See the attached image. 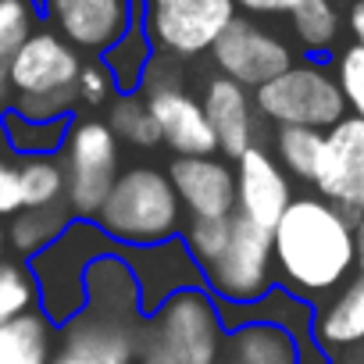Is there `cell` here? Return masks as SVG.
Listing matches in <instances>:
<instances>
[{
	"label": "cell",
	"mask_w": 364,
	"mask_h": 364,
	"mask_svg": "<svg viewBox=\"0 0 364 364\" xmlns=\"http://www.w3.org/2000/svg\"><path fill=\"white\" fill-rule=\"evenodd\" d=\"M289 26H293L296 43L311 58H321L339 40V29H343L339 4H336V0H300L296 11L289 15Z\"/></svg>",
	"instance_id": "26"
},
{
	"label": "cell",
	"mask_w": 364,
	"mask_h": 364,
	"mask_svg": "<svg viewBox=\"0 0 364 364\" xmlns=\"http://www.w3.org/2000/svg\"><path fill=\"white\" fill-rule=\"evenodd\" d=\"M114 82L107 75V68L97 61H82V72H79V104L86 107H107L114 100Z\"/></svg>",
	"instance_id": "33"
},
{
	"label": "cell",
	"mask_w": 364,
	"mask_h": 364,
	"mask_svg": "<svg viewBox=\"0 0 364 364\" xmlns=\"http://www.w3.org/2000/svg\"><path fill=\"white\" fill-rule=\"evenodd\" d=\"M275 286L307 304L328 300L357 275L353 218L318 193L293 197L272 229Z\"/></svg>",
	"instance_id": "1"
},
{
	"label": "cell",
	"mask_w": 364,
	"mask_h": 364,
	"mask_svg": "<svg viewBox=\"0 0 364 364\" xmlns=\"http://www.w3.org/2000/svg\"><path fill=\"white\" fill-rule=\"evenodd\" d=\"M236 4V11H247V15H293L296 11V4L300 0H232Z\"/></svg>",
	"instance_id": "35"
},
{
	"label": "cell",
	"mask_w": 364,
	"mask_h": 364,
	"mask_svg": "<svg viewBox=\"0 0 364 364\" xmlns=\"http://www.w3.org/2000/svg\"><path fill=\"white\" fill-rule=\"evenodd\" d=\"M139 93L150 107V118L157 125L161 143L175 157H215L218 154V139L208 125V114L193 93L182 90L175 61L157 54Z\"/></svg>",
	"instance_id": "10"
},
{
	"label": "cell",
	"mask_w": 364,
	"mask_h": 364,
	"mask_svg": "<svg viewBox=\"0 0 364 364\" xmlns=\"http://www.w3.org/2000/svg\"><path fill=\"white\" fill-rule=\"evenodd\" d=\"M232 171H236V215L272 232L296 197L289 175L279 168L272 150H264L261 143L250 146L232 164Z\"/></svg>",
	"instance_id": "16"
},
{
	"label": "cell",
	"mask_w": 364,
	"mask_h": 364,
	"mask_svg": "<svg viewBox=\"0 0 364 364\" xmlns=\"http://www.w3.org/2000/svg\"><path fill=\"white\" fill-rule=\"evenodd\" d=\"M33 4H36V8H40V4H43V0H33Z\"/></svg>",
	"instance_id": "42"
},
{
	"label": "cell",
	"mask_w": 364,
	"mask_h": 364,
	"mask_svg": "<svg viewBox=\"0 0 364 364\" xmlns=\"http://www.w3.org/2000/svg\"><path fill=\"white\" fill-rule=\"evenodd\" d=\"M118 247L97 229V222L72 218L68 229L40 250L29 264L40 293V311L61 328L86 307V272L97 257L114 254Z\"/></svg>",
	"instance_id": "5"
},
{
	"label": "cell",
	"mask_w": 364,
	"mask_h": 364,
	"mask_svg": "<svg viewBox=\"0 0 364 364\" xmlns=\"http://www.w3.org/2000/svg\"><path fill=\"white\" fill-rule=\"evenodd\" d=\"M200 107L208 114V125L218 139V154L236 164L250 146H257V107L254 93L225 75H211L200 93Z\"/></svg>",
	"instance_id": "17"
},
{
	"label": "cell",
	"mask_w": 364,
	"mask_h": 364,
	"mask_svg": "<svg viewBox=\"0 0 364 364\" xmlns=\"http://www.w3.org/2000/svg\"><path fill=\"white\" fill-rule=\"evenodd\" d=\"M58 350V325L36 307L0 325V364H50Z\"/></svg>",
	"instance_id": "20"
},
{
	"label": "cell",
	"mask_w": 364,
	"mask_h": 364,
	"mask_svg": "<svg viewBox=\"0 0 364 364\" xmlns=\"http://www.w3.org/2000/svg\"><path fill=\"white\" fill-rule=\"evenodd\" d=\"M225 353L232 364H300L293 336L268 321H247L232 328L225 336Z\"/></svg>",
	"instance_id": "21"
},
{
	"label": "cell",
	"mask_w": 364,
	"mask_h": 364,
	"mask_svg": "<svg viewBox=\"0 0 364 364\" xmlns=\"http://www.w3.org/2000/svg\"><path fill=\"white\" fill-rule=\"evenodd\" d=\"M218 364H232V360H218Z\"/></svg>",
	"instance_id": "43"
},
{
	"label": "cell",
	"mask_w": 364,
	"mask_h": 364,
	"mask_svg": "<svg viewBox=\"0 0 364 364\" xmlns=\"http://www.w3.org/2000/svg\"><path fill=\"white\" fill-rule=\"evenodd\" d=\"M72 118H54V122H33L22 118L18 111L4 107L0 111V132H4V146L15 157H54L65 150Z\"/></svg>",
	"instance_id": "22"
},
{
	"label": "cell",
	"mask_w": 364,
	"mask_h": 364,
	"mask_svg": "<svg viewBox=\"0 0 364 364\" xmlns=\"http://www.w3.org/2000/svg\"><path fill=\"white\" fill-rule=\"evenodd\" d=\"M211 61H215L218 75H225L254 93L264 82H272L275 75H282L286 68H293L296 54L279 33L257 26L247 15H236L229 22V29L215 40Z\"/></svg>",
	"instance_id": "11"
},
{
	"label": "cell",
	"mask_w": 364,
	"mask_h": 364,
	"mask_svg": "<svg viewBox=\"0 0 364 364\" xmlns=\"http://www.w3.org/2000/svg\"><path fill=\"white\" fill-rule=\"evenodd\" d=\"M40 15L79 54H104L136 22V0H43Z\"/></svg>",
	"instance_id": "13"
},
{
	"label": "cell",
	"mask_w": 364,
	"mask_h": 364,
	"mask_svg": "<svg viewBox=\"0 0 364 364\" xmlns=\"http://www.w3.org/2000/svg\"><path fill=\"white\" fill-rule=\"evenodd\" d=\"M4 257H8V225L0 222V261H4Z\"/></svg>",
	"instance_id": "40"
},
{
	"label": "cell",
	"mask_w": 364,
	"mask_h": 364,
	"mask_svg": "<svg viewBox=\"0 0 364 364\" xmlns=\"http://www.w3.org/2000/svg\"><path fill=\"white\" fill-rule=\"evenodd\" d=\"M204 289L222 307H247L275 289V254L272 232L232 215L229 240L222 254L204 268Z\"/></svg>",
	"instance_id": "9"
},
{
	"label": "cell",
	"mask_w": 364,
	"mask_h": 364,
	"mask_svg": "<svg viewBox=\"0 0 364 364\" xmlns=\"http://www.w3.org/2000/svg\"><path fill=\"white\" fill-rule=\"evenodd\" d=\"M353 243H357V275H364V215L353 218Z\"/></svg>",
	"instance_id": "38"
},
{
	"label": "cell",
	"mask_w": 364,
	"mask_h": 364,
	"mask_svg": "<svg viewBox=\"0 0 364 364\" xmlns=\"http://www.w3.org/2000/svg\"><path fill=\"white\" fill-rule=\"evenodd\" d=\"M18 178H22V204H26V211L65 204V164H61V154H54V157H18Z\"/></svg>",
	"instance_id": "27"
},
{
	"label": "cell",
	"mask_w": 364,
	"mask_h": 364,
	"mask_svg": "<svg viewBox=\"0 0 364 364\" xmlns=\"http://www.w3.org/2000/svg\"><path fill=\"white\" fill-rule=\"evenodd\" d=\"M36 307H40V293H36V279L29 264L4 257L0 261V325H8Z\"/></svg>",
	"instance_id": "29"
},
{
	"label": "cell",
	"mask_w": 364,
	"mask_h": 364,
	"mask_svg": "<svg viewBox=\"0 0 364 364\" xmlns=\"http://www.w3.org/2000/svg\"><path fill=\"white\" fill-rule=\"evenodd\" d=\"M0 150H4V132H0Z\"/></svg>",
	"instance_id": "41"
},
{
	"label": "cell",
	"mask_w": 364,
	"mask_h": 364,
	"mask_svg": "<svg viewBox=\"0 0 364 364\" xmlns=\"http://www.w3.org/2000/svg\"><path fill=\"white\" fill-rule=\"evenodd\" d=\"M257 118L279 125H300L328 132L336 122L346 118V100L336 82V72L321 61H296L261 90H254Z\"/></svg>",
	"instance_id": "6"
},
{
	"label": "cell",
	"mask_w": 364,
	"mask_h": 364,
	"mask_svg": "<svg viewBox=\"0 0 364 364\" xmlns=\"http://www.w3.org/2000/svg\"><path fill=\"white\" fill-rule=\"evenodd\" d=\"M154 58H157L154 54V43L146 40L143 22L136 18L129 26V33L114 47H107L100 54V65L107 68V75L114 82V93H139L143 90V79H146V72L154 65Z\"/></svg>",
	"instance_id": "23"
},
{
	"label": "cell",
	"mask_w": 364,
	"mask_h": 364,
	"mask_svg": "<svg viewBox=\"0 0 364 364\" xmlns=\"http://www.w3.org/2000/svg\"><path fill=\"white\" fill-rule=\"evenodd\" d=\"M61 164H65V204H68L72 218L93 222L122 171L118 168V139H114L111 125L100 118L75 114L65 150H61Z\"/></svg>",
	"instance_id": "8"
},
{
	"label": "cell",
	"mask_w": 364,
	"mask_h": 364,
	"mask_svg": "<svg viewBox=\"0 0 364 364\" xmlns=\"http://www.w3.org/2000/svg\"><path fill=\"white\" fill-rule=\"evenodd\" d=\"M107 125L114 132V139H125L129 146H157L161 136H157V125L150 118V107L143 100V93H118L111 104H107Z\"/></svg>",
	"instance_id": "28"
},
{
	"label": "cell",
	"mask_w": 364,
	"mask_h": 364,
	"mask_svg": "<svg viewBox=\"0 0 364 364\" xmlns=\"http://www.w3.org/2000/svg\"><path fill=\"white\" fill-rule=\"evenodd\" d=\"M72 222L68 204L58 208H40V211H22L8 225V250H15L22 261H33L40 250H47Z\"/></svg>",
	"instance_id": "24"
},
{
	"label": "cell",
	"mask_w": 364,
	"mask_h": 364,
	"mask_svg": "<svg viewBox=\"0 0 364 364\" xmlns=\"http://www.w3.org/2000/svg\"><path fill=\"white\" fill-rule=\"evenodd\" d=\"M182 204L164 168L132 164L122 168L107 200L97 211V229L114 247H154L182 236Z\"/></svg>",
	"instance_id": "3"
},
{
	"label": "cell",
	"mask_w": 364,
	"mask_h": 364,
	"mask_svg": "<svg viewBox=\"0 0 364 364\" xmlns=\"http://www.w3.org/2000/svg\"><path fill=\"white\" fill-rule=\"evenodd\" d=\"M314 193L346 211L350 218L364 215V122L346 114L325 132L321 161L314 171Z\"/></svg>",
	"instance_id": "12"
},
{
	"label": "cell",
	"mask_w": 364,
	"mask_h": 364,
	"mask_svg": "<svg viewBox=\"0 0 364 364\" xmlns=\"http://www.w3.org/2000/svg\"><path fill=\"white\" fill-rule=\"evenodd\" d=\"M314 339L328 357L364 346V275H353L314 307Z\"/></svg>",
	"instance_id": "18"
},
{
	"label": "cell",
	"mask_w": 364,
	"mask_h": 364,
	"mask_svg": "<svg viewBox=\"0 0 364 364\" xmlns=\"http://www.w3.org/2000/svg\"><path fill=\"white\" fill-rule=\"evenodd\" d=\"M114 254L129 264V272L136 279L143 318L154 314L168 296H175L182 289H204V272L190 257L182 236L154 243V247H118Z\"/></svg>",
	"instance_id": "14"
},
{
	"label": "cell",
	"mask_w": 364,
	"mask_h": 364,
	"mask_svg": "<svg viewBox=\"0 0 364 364\" xmlns=\"http://www.w3.org/2000/svg\"><path fill=\"white\" fill-rule=\"evenodd\" d=\"M82 54L54 29H36L4 65L8 107L33 122L75 118Z\"/></svg>",
	"instance_id": "2"
},
{
	"label": "cell",
	"mask_w": 364,
	"mask_h": 364,
	"mask_svg": "<svg viewBox=\"0 0 364 364\" xmlns=\"http://www.w3.org/2000/svg\"><path fill=\"white\" fill-rule=\"evenodd\" d=\"M236 15L232 0H136V18L143 22L154 54L168 61L211 54L215 40Z\"/></svg>",
	"instance_id": "7"
},
{
	"label": "cell",
	"mask_w": 364,
	"mask_h": 364,
	"mask_svg": "<svg viewBox=\"0 0 364 364\" xmlns=\"http://www.w3.org/2000/svg\"><path fill=\"white\" fill-rule=\"evenodd\" d=\"M168 178L190 222H218L236 215V171L225 157H175Z\"/></svg>",
	"instance_id": "15"
},
{
	"label": "cell",
	"mask_w": 364,
	"mask_h": 364,
	"mask_svg": "<svg viewBox=\"0 0 364 364\" xmlns=\"http://www.w3.org/2000/svg\"><path fill=\"white\" fill-rule=\"evenodd\" d=\"M346 29L353 36V47L364 50V0H350L346 4Z\"/></svg>",
	"instance_id": "37"
},
{
	"label": "cell",
	"mask_w": 364,
	"mask_h": 364,
	"mask_svg": "<svg viewBox=\"0 0 364 364\" xmlns=\"http://www.w3.org/2000/svg\"><path fill=\"white\" fill-rule=\"evenodd\" d=\"M225 336L218 300L208 289H182L143 318L136 364H218Z\"/></svg>",
	"instance_id": "4"
},
{
	"label": "cell",
	"mask_w": 364,
	"mask_h": 364,
	"mask_svg": "<svg viewBox=\"0 0 364 364\" xmlns=\"http://www.w3.org/2000/svg\"><path fill=\"white\" fill-rule=\"evenodd\" d=\"M40 8L33 0H0V68L11 61V54L36 33Z\"/></svg>",
	"instance_id": "30"
},
{
	"label": "cell",
	"mask_w": 364,
	"mask_h": 364,
	"mask_svg": "<svg viewBox=\"0 0 364 364\" xmlns=\"http://www.w3.org/2000/svg\"><path fill=\"white\" fill-rule=\"evenodd\" d=\"M8 107V79H4V68H0V111Z\"/></svg>",
	"instance_id": "39"
},
{
	"label": "cell",
	"mask_w": 364,
	"mask_h": 364,
	"mask_svg": "<svg viewBox=\"0 0 364 364\" xmlns=\"http://www.w3.org/2000/svg\"><path fill=\"white\" fill-rule=\"evenodd\" d=\"M229 225L232 218H218V222H186L182 225V243H186L190 257L197 261V268L204 272L225 247L229 240Z\"/></svg>",
	"instance_id": "31"
},
{
	"label": "cell",
	"mask_w": 364,
	"mask_h": 364,
	"mask_svg": "<svg viewBox=\"0 0 364 364\" xmlns=\"http://www.w3.org/2000/svg\"><path fill=\"white\" fill-rule=\"evenodd\" d=\"M50 364H118V360L100 357V353L82 350V346H72V343H58V350H54Z\"/></svg>",
	"instance_id": "36"
},
{
	"label": "cell",
	"mask_w": 364,
	"mask_h": 364,
	"mask_svg": "<svg viewBox=\"0 0 364 364\" xmlns=\"http://www.w3.org/2000/svg\"><path fill=\"white\" fill-rule=\"evenodd\" d=\"M321 146H325V132H318V129L279 125L272 136V157L279 161V168L289 178H300V182H314Z\"/></svg>",
	"instance_id": "25"
},
{
	"label": "cell",
	"mask_w": 364,
	"mask_h": 364,
	"mask_svg": "<svg viewBox=\"0 0 364 364\" xmlns=\"http://www.w3.org/2000/svg\"><path fill=\"white\" fill-rule=\"evenodd\" d=\"M86 307L104 311V314H132L143 318L139 311V289L129 272V264L118 254H104L90 264L86 272Z\"/></svg>",
	"instance_id": "19"
},
{
	"label": "cell",
	"mask_w": 364,
	"mask_h": 364,
	"mask_svg": "<svg viewBox=\"0 0 364 364\" xmlns=\"http://www.w3.org/2000/svg\"><path fill=\"white\" fill-rule=\"evenodd\" d=\"M22 178H18V161L15 157H0V222L22 215Z\"/></svg>",
	"instance_id": "34"
},
{
	"label": "cell",
	"mask_w": 364,
	"mask_h": 364,
	"mask_svg": "<svg viewBox=\"0 0 364 364\" xmlns=\"http://www.w3.org/2000/svg\"><path fill=\"white\" fill-rule=\"evenodd\" d=\"M336 82L346 100V114L364 122V50L360 47H343L336 58Z\"/></svg>",
	"instance_id": "32"
}]
</instances>
